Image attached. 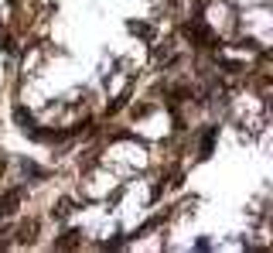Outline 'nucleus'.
I'll return each mask as SVG.
<instances>
[{
	"label": "nucleus",
	"mask_w": 273,
	"mask_h": 253,
	"mask_svg": "<svg viewBox=\"0 0 273 253\" xmlns=\"http://www.w3.org/2000/svg\"><path fill=\"white\" fill-rule=\"evenodd\" d=\"M68 212H72V202H68V198H61V202H58V209H55V216H58V219H65Z\"/></svg>",
	"instance_id": "f03ea898"
},
{
	"label": "nucleus",
	"mask_w": 273,
	"mask_h": 253,
	"mask_svg": "<svg viewBox=\"0 0 273 253\" xmlns=\"http://www.w3.org/2000/svg\"><path fill=\"white\" fill-rule=\"evenodd\" d=\"M21 202V191H7L3 195V202H0V219H7V216H14V205Z\"/></svg>",
	"instance_id": "f257e3e1"
}]
</instances>
